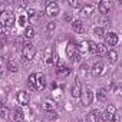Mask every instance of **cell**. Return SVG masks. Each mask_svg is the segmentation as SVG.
Instances as JSON below:
<instances>
[{"mask_svg":"<svg viewBox=\"0 0 122 122\" xmlns=\"http://www.w3.org/2000/svg\"><path fill=\"white\" fill-rule=\"evenodd\" d=\"M22 55L26 60H32L36 55V47L32 45V43H26L23 45V50H22Z\"/></svg>","mask_w":122,"mask_h":122,"instance_id":"6da1fadb","label":"cell"},{"mask_svg":"<svg viewBox=\"0 0 122 122\" xmlns=\"http://www.w3.org/2000/svg\"><path fill=\"white\" fill-rule=\"evenodd\" d=\"M46 15L47 16H50V17H53V16H57L59 15V12H60V9H59V5L56 3V2H50L47 6H46Z\"/></svg>","mask_w":122,"mask_h":122,"instance_id":"7a4b0ae2","label":"cell"},{"mask_svg":"<svg viewBox=\"0 0 122 122\" xmlns=\"http://www.w3.org/2000/svg\"><path fill=\"white\" fill-rule=\"evenodd\" d=\"M98 9H99V12L103 16H106L111 12V9H112V3L109 2V0H102V2H99V5H98Z\"/></svg>","mask_w":122,"mask_h":122,"instance_id":"3957f363","label":"cell"},{"mask_svg":"<svg viewBox=\"0 0 122 122\" xmlns=\"http://www.w3.org/2000/svg\"><path fill=\"white\" fill-rule=\"evenodd\" d=\"M105 43H106V46H116V43H118V35L116 33H113V32H109V33H106L105 36Z\"/></svg>","mask_w":122,"mask_h":122,"instance_id":"277c9868","label":"cell"},{"mask_svg":"<svg viewBox=\"0 0 122 122\" xmlns=\"http://www.w3.org/2000/svg\"><path fill=\"white\" fill-rule=\"evenodd\" d=\"M81 99H82V103L83 105H91L92 101H93V92L91 89H86L81 93Z\"/></svg>","mask_w":122,"mask_h":122,"instance_id":"5b68a950","label":"cell"},{"mask_svg":"<svg viewBox=\"0 0 122 122\" xmlns=\"http://www.w3.org/2000/svg\"><path fill=\"white\" fill-rule=\"evenodd\" d=\"M29 101H30V95H29V92H26V91H20V92H17V102H19L22 106H26V105L29 103Z\"/></svg>","mask_w":122,"mask_h":122,"instance_id":"8992f818","label":"cell"},{"mask_svg":"<svg viewBox=\"0 0 122 122\" xmlns=\"http://www.w3.org/2000/svg\"><path fill=\"white\" fill-rule=\"evenodd\" d=\"M81 93H82V83H81L79 79H76L73 86H72L71 95H72V98H81Z\"/></svg>","mask_w":122,"mask_h":122,"instance_id":"52a82bcc","label":"cell"},{"mask_svg":"<svg viewBox=\"0 0 122 122\" xmlns=\"http://www.w3.org/2000/svg\"><path fill=\"white\" fill-rule=\"evenodd\" d=\"M103 72H105V65H103L102 62H96V63L92 66V75H93L95 78L101 76Z\"/></svg>","mask_w":122,"mask_h":122,"instance_id":"ba28073f","label":"cell"},{"mask_svg":"<svg viewBox=\"0 0 122 122\" xmlns=\"http://www.w3.org/2000/svg\"><path fill=\"white\" fill-rule=\"evenodd\" d=\"M6 69L10 71V72H17L19 71V63H17V60L15 57H10L6 62Z\"/></svg>","mask_w":122,"mask_h":122,"instance_id":"9c48e42d","label":"cell"},{"mask_svg":"<svg viewBox=\"0 0 122 122\" xmlns=\"http://www.w3.org/2000/svg\"><path fill=\"white\" fill-rule=\"evenodd\" d=\"M88 122H101V111L95 109V111H91L88 113Z\"/></svg>","mask_w":122,"mask_h":122,"instance_id":"30bf717a","label":"cell"},{"mask_svg":"<svg viewBox=\"0 0 122 122\" xmlns=\"http://www.w3.org/2000/svg\"><path fill=\"white\" fill-rule=\"evenodd\" d=\"M72 30L76 32V33H83L85 27H83L82 20H72Z\"/></svg>","mask_w":122,"mask_h":122,"instance_id":"8fae6325","label":"cell"},{"mask_svg":"<svg viewBox=\"0 0 122 122\" xmlns=\"http://www.w3.org/2000/svg\"><path fill=\"white\" fill-rule=\"evenodd\" d=\"M45 85H46L45 75H42V73H36V89L40 91V89L45 88Z\"/></svg>","mask_w":122,"mask_h":122,"instance_id":"7c38bea8","label":"cell"},{"mask_svg":"<svg viewBox=\"0 0 122 122\" xmlns=\"http://www.w3.org/2000/svg\"><path fill=\"white\" fill-rule=\"evenodd\" d=\"M93 7H95V6H93L92 3L82 5V7H81V9H82V10H81V12H82V16H89V15H92V12H93Z\"/></svg>","mask_w":122,"mask_h":122,"instance_id":"4fadbf2b","label":"cell"},{"mask_svg":"<svg viewBox=\"0 0 122 122\" xmlns=\"http://www.w3.org/2000/svg\"><path fill=\"white\" fill-rule=\"evenodd\" d=\"M66 55H68V57H71V59L76 55V45H75V43H72V42L68 43V46H66Z\"/></svg>","mask_w":122,"mask_h":122,"instance_id":"5bb4252c","label":"cell"},{"mask_svg":"<svg viewBox=\"0 0 122 122\" xmlns=\"http://www.w3.org/2000/svg\"><path fill=\"white\" fill-rule=\"evenodd\" d=\"M55 108H56V102H55V101H52V99H46V101L43 102V109H45L46 112L55 111Z\"/></svg>","mask_w":122,"mask_h":122,"instance_id":"9a60e30c","label":"cell"},{"mask_svg":"<svg viewBox=\"0 0 122 122\" xmlns=\"http://www.w3.org/2000/svg\"><path fill=\"white\" fill-rule=\"evenodd\" d=\"M76 52L81 55V53H86L88 52V40H82L76 45Z\"/></svg>","mask_w":122,"mask_h":122,"instance_id":"2e32d148","label":"cell"},{"mask_svg":"<svg viewBox=\"0 0 122 122\" xmlns=\"http://www.w3.org/2000/svg\"><path fill=\"white\" fill-rule=\"evenodd\" d=\"M27 86L32 91H37L36 89V73H30L29 75V78H27Z\"/></svg>","mask_w":122,"mask_h":122,"instance_id":"e0dca14e","label":"cell"},{"mask_svg":"<svg viewBox=\"0 0 122 122\" xmlns=\"http://www.w3.org/2000/svg\"><path fill=\"white\" fill-rule=\"evenodd\" d=\"M96 99H98V102H106L108 101V92L105 91V89H99L98 91V93H96Z\"/></svg>","mask_w":122,"mask_h":122,"instance_id":"ac0fdd59","label":"cell"},{"mask_svg":"<svg viewBox=\"0 0 122 122\" xmlns=\"http://www.w3.org/2000/svg\"><path fill=\"white\" fill-rule=\"evenodd\" d=\"M45 62L47 65H52L53 63V55H52V49L50 47H46L45 49Z\"/></svg>","mask_w":122,"mask_h":122,"instance_id":"d6986e66","label":"cell"},{"mask_svg":"<svg viewBox=\"0 0 122 122\" xmlns=\"http://www.w3.org/2000/svg\"><path fill=\"white\" fill-rule=\"evenodd\" d=\"M12 13H13V12H10V10H5L2 15H0V25L6 26V23H7V20H9V17H10Z\"/></svg>","mask_w":122,"mask_h":122,"instance_id":"ffe728a7","label":"cell"},{"mask_svg":"<svg viewBox=\"0 0 122 122\" xmlns=\"http://www.w3.org/2000/svg\"><path fill=\"white\" fill-rule=\"evenodd\" d=\"M106 55H108V59H109V62H111V63H115L116 60H118V53H116L113 49L106 50Z\"/></svg>","mask_w":122,"mask_h":122,"instance_id":"44dd1931","label":"cell"},{"mask_svg":"<svg viewBox=\"0 0 122 122\" xmlns=\"http://www.w3.org/2000/svg\"><path fill=\"white\" fill-rule=\"evenodd\" d=\"M13 115H15V119L16 121H23L25 119V113L20 108H15L13 109Z\"/></svg>","mask_w":122,"mask_h":122,"instance_id":"7402d4cb","label":"cell"},{"mask_svg":"<svg viewBox=\"0 0 122 122\" xmlns=\"http://www.w3.org/2000/svg\"><path fill=\"white\" fill-rule=\"evenodd\" d=\"M56 72H57L60 76H68V75L71 73V69H69V68H66V66H63V65H60V66L56 69Z\"/></svg>","mask_w":122,"mask_h":122,"instance_id":"603a6c76","label":"cell"},{"mask_svg":"<svg viewBox=\"0 0 122 122\" xmlns=\"http://www.w3.org/2000/svg\"><path fill=\"white\" fill-rule=\"evenodd\" d=\"M25 37H26V39H33V37H35V29H33L32 26H27V27L25 29Z\"/></svg>","mask_w":122,"mask_h":122,"instance_id":"cb8c5ba5","label":"cell"},{"mask_svg":"<svg viewBox=\"0 0 122 122\" xmlns=\"http://www.w3.org/2000/svg\"><path fill=\"white\" fill-rule=\"evenodd\" d=\"M95 53L99 55V56H103V55L106 53V46L102 45V43H98V46H96V52H95Z\"/></svg>","mask_w":122,"mask_h":122,"instance_id":"d4e9b609","label":"cell"},{"mask_svg":"<svg viewBox=\"0 0 122 122\" xmlns=\"http://www.w3.org/2000/svg\"><path fill=\"white\" fill-rule=\"evenodd\" d=\"M0 115H2V118L7 119V118L10 116V111H9V108H7V106H0Z\"/></svg>","mask_w":122,"mask_h":122,"instance_id":"484cf974","label":"cell"},{"mask_svg":"<svg viewBox=\"0 0 122 122\" xmlns=\"http://www.w3.org/2000/svg\"><path fill=\"white\" fill-rule=\"evenodd\" d=\"M115 112H116V108H115L113 105H108V106H106V112H105V113H106V116H108L109 119L112 118V115H113Z\"/></svg>","mask_w":122,"mask_h":122,"instance_id":"4316f807","label":"cell"},{"mask_svg":"<svg viewBox=\"0 0 122 122\" xmlns=\"http://www.w3.org/2000/svg\"><path fill=\"white\" fill-rule=\"evenodd\" d=\"M96 46H98L96 42H93V40H88V50H89V52L95 53V52H96Z\"/></svg>","mask_w":122,"mask_h":122,"instance_id":"83f0119b","label":"cell"},{"mask_svg":"<svg viewBox=\"0 0 122 122\" xmlns=\"http://www.w3.org/2000/svg\"><path fill=\"white\" fill-rule=\"evenodd\" d=\"M93 35H95V36H99V37H103V36H105L103 27H99V26L95 27V29H93Z\"/></svg>","mask_w":122,"mask_h":122,"instance_id":"f1b7e54d","label":"cell"},{"mask_svg":"<svg viewBox=\"0 0 122 122\" xmlns=\"http://www.w3.org/2000/svg\"><path fill=\"white\" fill-rule=\"evenodd\" d=\"M15 23H16V17H15V15L12 13L10 17H9V20H7V23H6V29H7V27H12Z\"/></svg>","mask_w":122,"mask_h":122,"instance_id":"f546056e","label":"cell"},{"mask_svg":"<svg viewBox=\"0 0 122 122\" xmlns=\"http://www.w3.org/2000/svg\"><path fill=\"white\" fill-rule=\"evenodd\" d=\"M69 5H71L72 7H76V9L82 7V3L79 2V0H69Z\"/></svg>","mask_w":122,"mask_h":122,"instance_id":"4dcf8cb0","label":"cell"},{"mask_svg":"<svg viewBox=\"0 0 122 122\" xmlns=\"http://www.w3.org/2000/svg\"><path fill=\"white\" fill-rule=\"evenodd\" d=\"M98 22H99V25H101L99 27H103V26H108V25H109V19H108V17H101Z\"/></svg>","mask_w":122,"mask_h":122,"instance_id":"1f68e13d","label":"cell"},{"mask_svg":"<svg viewBox=\"0 0 122 122\" xmlns=\"http://www.w3.org/2000/svg\"><path fill=\"white\" fill-rule=\"evenodd\" d=\"M5 71H6V63L3 62V59L0 57V76H3V73H5Z\"/></svg>","mask_w":122,"mask_h":122,"instance_id":"d6a6232c","label":"cell"},{"mask_svg":"<svg viewBox=\"0 0 122 122\" xmlns=\"http://www.w3.org/2000/svg\"><path fill=\"white\" fill-rule=\"evenodd\" d=\"M36 15H37V10H36V9H27V16H29L30 19L36 17Z\"/></svg>","mask_w":122,"mask_h":122,"instance_id":"836d02e7","label":"cell"},{"mask_svg":"<svg viewBox=\"0 0 122 122\" xmlns=\"http://www.w3.org/2000/svg\"><path fill=\"white\" fill-rule=\"evenodd\" d=\"M111 119H112V122H121V113L116 111V112L112 115V118H111Z\"/></svg>","mask_w":122,"mask_h":122,"instance_id":"e575fe53","label":"cell"},{"mask_svg":"<svg viewBox=\"0 0 122 122\" xmlns=\"http://www.w3.org/2000/svg\"><path fill=\"white\" fill-rule=\"evenodd\" d=\"M26 22H27L26 16H19V20H17L19 26H26Z\"/></svg>","mask_w":122,"mask_h":122,"instance_id":"d590c367","label":"cell"},{"mask_svg":"<svg viewBox=\"0 0 122 122\" xmlns=\"http://www.w3.org/2000/svg\"><path fill=\"white\" fill-rule=\"evenodd\" d=\"M55 27H56V25H55L53 22H49V23H47V26H46L47 32H52V30H55Z\"/></svg>","mask_w":122,"mask_h":122,"instance_id":"8d00e7d4","label":"cell"},{"mask_svg":"<svg viewBox=\"0 0 122 122\" xmlns=\"http://www.w3.org/2000/svg\"><path fill=\"white\" fill-rule=\"evenodd\" d=\"M47 115H49V119H57V113H56L55 111H50V112H47Z\"/></svg>","mask_w":122,"mask_h":122,"instance_id":"74e56055","label":"cell"},{"mask_svg":"<svg viewBox=\"0 0 122 122\" xmlns=\"http://www.w3.org/2000/svg\"><path fill=\"white\" fill-rule=\"evenodd\" d=\"M6 32H7L6 26H3V25H0V35H3V33H6Z\"/></svg>","mask_w":122,"mask_h":122,"instance_id":"f35d334b","label":"cell"},{"mask_svg":"<svg viewBox=\"0 0 122 122\" xmlns=\"http://www.w3.org/2000/svg\"><path fill=\"white\" fill-rule=\"evenodd\" d=\"M63 19H65L66 22H72V15H71V13H68V15H66Z\"/></svg>","mask_w":122,"mask_h":122,"instance_id":"ab89813d","label":"cell"},{"mask_svg":"<svg viewBox=\"0 0 122 122\" xmlns=\"http://www.w3.org/2000/svg\"><path fill=\"white\" fill-rule=\"evenodd\" d=\"M73 57H75L73 60H75V62H76V63H78V62H81V55H79V53H76V55H75Z\"/></svg>","mask_w":122,"mask_h":122,"instance_id":"60d3db41","label":"cell"},{"mask_svg":"<svg viewBox=\"0 0 122 122\" xmlns=\"http://www.w3.org/2000/svg\"><path fill=\"white\" fill-rule=\"evenodd\" d=\"M5 10H6V7H5V3H0V15H2Z\"/></svg>","mask_w":122,"mask_h":122,"instance_id":"b9f144b4","label":"cell"},{"mask_svg":"<svg viewBox=\"0 0 122 122\" xmlns=\"http://www.w3.org/2000/svg\"><path fill=\"white\" fill-rule=\"evenodd\" d=\"M78 122H83V121H78Z\"/></svg>","mask_w":122,"mask_h":122,"instance_id":"7bdbcfd3","label":"cell"}]
</instances>
